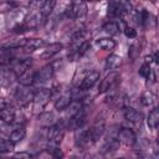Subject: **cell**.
I'll return each mask as SVG.
<instances>
[{"instance_id":"1","label":"cell","mask_w":159,"mask_h":159,"mask_svg":"<svg viewBox=\"0 0 159 159\" xmlns=\"http://www.w3.org/2000/svg\"><path fill=\"white\" fill-rule=\"evenodd\" d=\"M46 138H47V142H48V145H47L48 150L58 148L60 143H61V140L63 138V129H62V127L58 125V124H55V123L52 125L47 127Z\"/></svg>"},{"instance_id":"2","label":"cell","mask_w":159,"mask_h":159,"mask_svg":"<svg viewBox=\"0 0 159 159\" xmlns=\"http://www.w3.org/2000/svg\"><path fill=\"white\" fill-rule=\"evenodd\" d=\"M75 144L78 149L81 150H86L88 147H91L93 143L92 138H91V134H89V130L88 129H83L82 127L76 129V133H75Z\"/></svg>"},{"instance_id":"3","label":"cell","mask_w":159,"mask_h":159,"mask_svg":"<svg viewBox=\"0 0 159 159\" xmlns=\"http://www.w3.org/2000/svg\"><path fill=\"white\" fill-rule=\"evenodd\" d=\"M119 78H120L119 72H117V71L109 72V73L102 80V82H101V84H99V88H98L99 93H106V92L113 89V88L116 87V84L119 82Z\"/></svg>"},{"instance_id":"4","label":"cell","mask_w":159,"mask_h":159,"mask_svg":"<svg viewBox=\"0 0 159 159\" xmlns=\"http://www.w3.org/2000/svg\"><path fill=\"white\" fill-rule=\"evenodd\" d=\"M68 12L75 19H82L87 14V5L83 0H73L72 5L68 9Z\"/></svg>"},{"instance_id":"5","label":"cell","mask_w":159,"mask_h":159,"mask_svg":"<svg viewBox=\"0 0 159 159\" xmlns=\"http://www.w3.org/2000/svg\"><path fill=\"white\" fill-rule=\"evenodd\" d=\"M51 98V89L48 88H41L34 94V103L36 108H43Z\"/></svg>"},{"instance_id":"6","label":"cell","mask_w":159,"mask_h":159,"mask_svg":"<svg viewBox=\"0 0 159 159\" xmlns=\"http://www.w3.org/2000/svg\"><path fill=\"white\" fill-rule=\"evenodd\" d=\"M98 78H99V72H98V71H91V72H88V73L82 78V81H81V83H80V86H78V88H80L81 91H87V89L92 88V87L97 83Z\"/></svg>"},{"instance_id":"7","label":"cell","mask_w":159,"mask_h":159,"mask_svg":"<svg viewBox=\"0 0 159 159\" xmlns=\"http://www.w3.org/2000/svg\"><path fill=\"white\" fill-rule=\"evenodd\" d=\"M43 16L41 15V12H35V14H31V15H26L25 20H24V26L27 30H32V29H37L42 21H43Z\"/></svg>"},{"instance_id":"8","label":"cell","mask_w":159,"mask_h":159,"mask_svg":"<svg viewBox=\"0 0 159 159\" xmlns=\"http://www.w3.org/2000/svg\"><path fill=\"white\" fill-rule=\"evenodd\" d=\"M117 137H118L119 142L124 143L125 145H134L137 143V135L129 128H120L118 130V135Z\"/></svg>"},{"instance_id":"9","label":"cell","mask_w":159,"mask_h":159,"mask_svg":"<svg viewBox=\"0 0 159 159\" xmlns=\"http://www.w3.org/2000/svg\"><path fill=\"white\" fill-rule=\"evenodd\" d=\"M24 88H19L15 93V97L17 99V102L21 106H27L32 99H34V92L31 89H29L26 86H22Z\"/></svg>"},{"instance_id":"10","label":"cell","mask_w":159,"mask_h":159,"mask_svg":"<svg viewBox=\"0 0 159 159\" xmlns=\"http://www.w3.org/2000/svg\"><path fill=\"white\" fill-rule=\"evenodd\" d=\"M84 122H86V114H84L83 109H81L77 114H75L73 117L68 118V124H67V127H68V129H71V130H76V129L81 128V127H83Z\"/></svg>"},{"instance_id":"11","label":"cell","mask_w":159,"mask_h":159,"mask_svg":"<svg viewBox=\"0 0 159 159\" xmlns=\"http://www.w3.org/2000/svg\"><path fill=\"white\" fill-rule=\"evenodd\" d=\"M53 65H46L35 73V82H46L53 76Z\"/></svg>"},{"instance_id":"12","label":"cell","mask_w":159,"mask_h":159,"mask_svg":"<svg viewBox=\"0 0 159 159\" xmlns=\"http://www.w3.org/2000/svg\"><path fill=\"white\" fill-rule=\"evenodd\" d=\"M62 48H63V45L61 42H53V43H50V45L45 46L40 56L42 58H51L52 56H55L56 53H58Z\"/></svg>"},{"instance_id":"13","label":"cell","mask_w":159,"mask_h":159,"mask_svg":"<svg viewBox=\"0 0 159 159\" xmlns=\"http://www.w3.org/2000/svg\"><path fill=\"white\" fill-rule=\"evenodd\" d=\"M31 63H32L31 58H24V60H20V61H17V62L14 65L11 72L17 77V76H20L21 73H24V72H26L27 70H30V68H31Z\"/></svg>"},{"instance_id":"14","label":"cell","mask_w":159,"mask_h":159,"mask_svg":"<svg viewBox=\"0 0 159 159\" xmlns=\"http://www.w3.org/2000/svg\"><path fill=\"white\" fill-rule=\"evenodd\" d=\"M71 101H72V93H71V91H67V92L62 93V94L56 99V102H55V108H56L57 111H65L66 107L71 103Z\"/></svg>"},{"instance_id":"15","label":"cell","mask_w":159,"mask_h":159,"mask_svg":"<svg viewBox=\"0 0 159 159\" xmlns=\"http://www.w3.org/2000/svg\"><path fill=\"white\" fill-rule=\"evenodd\" d=\"M35 71H32L31 68L27 70L26 72L21 73L20 76H17V81L20 83V86H26V87H30L34 82H35Z\"/></svg>"},{"instance_id":"16","label":"cell","mask_w":159,"mask_h":159,"mask_svg":"<svg viewBox=\"0 0 159 159\" xmlns=\"http://www.w3.org/2000/svg\"><path fill=\"white\" fill-rule=\"evenodd\" d=\"M104 129H106V127H104V123H103V122H97L94 125H92V127L88 129L93 143H96V142L99 140V138H101V137L103 135V133H104Z\"/></svg>"},{"instance_id":"17","label":"cell","mask_w":159,"mask_h":159,"mask_svg":"<svg viewBox=\"0 0 159 159\" xmlns=\"http://www.w3.org/2000/svg\"><path fill=\"white\" fill-rule=\"evenodd\" d=\"M15 113H16L15 108L9 104L7 107H5L4 109L0 111V120H2L6 124L12 123L14 122V118H15Z\"/></svg>"},{"instance_id":"18","label":"cell","mask_w":159,"mask_h":159,"mask_svg":"<svg viewBox=\"0 0 159 159\" xmlns=\"http://www.w3.org/2000/svg\"><path fill=\"white\" fill-rule=\"evenodd\" d=\"M124 118L128 122H130V123H140L142 114L137 109H134L132 107H125V109H124Z\"/></svg>"},{"instance_id":"19","label":"cell","mask_w":159,"mask_h":159,"mask_svg":"<svg viewBox=\"0 0 159 159\" xmlns=\"http://www.w3.org/2000/svg\"><path fill=\"white\" fill-rule=\"evenodd\" d=\"M119 139L118 137H109L108 139H106L104 144H103V148H102V152L103 153H109V152H116L118 148H119Z\"/></svg>"},{"instance_id":"20","label":"cell","mask_w":159,"mask_h":159,"mask_svg":"<svg viewBox=\"0 0 159 159\" xmlns=\"http://www.w3.org/2000/svg\"><path fill=\"white\" fill-rule=\"evenodd\" d=\"M120 65H122V58H120V56H118L116 53L109 55L106 60V68L107 70H116Z\"/></svg>"},{"instance_id":"21","label":"cell","mask_w":159,"mask_h":159,"mask_svg":"<svg viewBox=\"0 0 159 159\" xmlns=\"http://www.w3.org/2000/svg\"><path fill=\"white\" fill-rule=\"evenodd\" d=\"M43 46H45V40L42 39H27L24 48H26V51H35Z\"/></svg>"},{"instance_id":"22","label":"cell","mask_w":159,"mask_h":159,"mask_svg":"<svg viewBox=\"0 0 159 159\" xmlns=\"http://www.w3.org/2000/svg\"><path fill=\"white\" fill-rule=\"evenodd\" d=\"M147 123H148V127H149L150 129H153V130L157 129V127H158V124H159V111H158V108H153V109L149 112Z\"/></svg>"},{"instance_id":"23","label":"cell","mask_w":159,"mask_h":159,"mask_svg":"<svg viewBox=\"0 0 159 159\" xmlns=\"http://www.w3.org/2000/svg\"><path fill=\"white\" fill-rule=\"evenodd\" d=\"M108 15L112 16V17L123 16L120 1H111V2H109V5H108Z\"/></svg>"},{"instance_id":"24","label":"cell","mask_w":159,"mask_h":159,"mask_svg":"<svg viewBox=\"0 0 159 159\" xmlns=\"http://www.w3.org/2000/svg\"><path fill=\"white\" fill-rule=\"evenodd\" d=\"M81 109H82V103H81L80 101H71V103L66 107L65 111H66L67 117L71 118V117H73L75 114H77Z\"/></svg>"},{"instance_id":"25","label":"cell","mask_w":159,"mask_h":159,"mask_svg":"<svg viewBox=\"0 0 159 159\" xmlns=\"http://www.w3.org/2000/svg\"><path fill=\"white\" fill-rule=\"evenodd\" d=\"M25 135H26V130H25V128H24V127H19V128L14 129V130L10 133L9 139L15 144V143L21 142V140L25 138Z\"/></svg>"},{"instance_id":"26","label":"cell","mask_w":159,"mask_h":159,"mask_svg":"<svg viewBox=\"0 0 159 159\" xmlns=\"http://www.w3.org/2000/svg\"><path fill=\"white\" fill-rule=\"evenodd\" d=\"M103 31L107 34V35H109V36H116V35H118L119 34V25L117 24V22H114V21H108V22H106L104 25H103Z\"/></svg>"},{"instance_id":"27","label":"cell","mask_w":159,"mask_h":159,"mask_svg":"<svg viewBox=\"0 0 159 159\" xmlns=\"http://www.w3.org/2000/svg\"><path fill=\"white\" fill-rule=\"evenodd\" d=\"M39 120H40L42 127L47 128V127H50V125H52L55 123V116H53L52 112H43V113L40 114Z\"/></svg>"},{"instance_id":"28","label":"cell","mask_w":159,"mask_h":159,"mask_svg":"<svg viewBox=\"0 0 159 159\" xmlns=\"http://www.w3.org/2000/svg\"><path fill=\"white\" fill-rule=\"evenodd\" d=\"M55 6H56V0H46V2L43 4V6L40 9L41 15L46 19L47 16H50V15H51V12L53 11Z\"/></svg>"},{"instance_id":"29","label":"cell","mask_w":159,"mask_h":159,"mask_svg":"<svg viewBox=\"0 0 159 159\" xmlns=\"http://www.w3.org/2000/svg\"><path fill=\"white\" fill-rule=\"evenodd\" d=\"M97 46L101 47L102 50H113L116 47V42L109 37H103L97 40Z\"/></svg>"},{"instance_id":"30","label":"cell","mask_w":159,"mask_h":159,"mask_svg":"<svg viewBox=\"0 0 159 159\" xmlns=\"http://www.w3.org/2000/svg\"><path fill=\"white\" fill-rule=\"evenodd\" d=\"M27 39H19V40H11L9 41L7 43H5L2 46L4 50H15V48H20V47H24L25 43H26Z\"/></svg>"},{"instance_id":"31","label":"cell","mask_w":159,"mask_h":159,"mask_svg":"<svg viewBox=\"0 0 159 159\" xmlns=\"http://www.w3.org/2000/svg\"><path fill=\"white\" fill-rule=\"evenodd\" d=\"M140 103L145 107H149V106H153L154 103V94L150 92V91H145L142 93L140 96Z\"/></svg>"},{"instance_id":"32","label":"cell","mask_w":159,"mask_h":159,"mask_svg":"<svg viewBox=\"0 0 159 159\" xmlns=\"http://www.w3.org/2000/svg\"><path fill=\"white\" fill-rule=\"evenodd\" d=\"M14 149V143L10 139H4L0 138V153L5 154V153H10Z\"/></svg>"},{"instance_id":"33","label":"cell","mask_w":159,"mask_h":159,"mask_svg":"<svg viewBox=\"0 0 159 159\" xmlns=\"http://www.w3.org/2000/svg\"><path fill=\"white\" fill-rule=\"evenodd\" d=\"M140 55V46L138 43H133L129 46V51H128V56L130 60H137Z\"/></svg>"},{"instance_id":"34","label":"cell","mask_w":159,"mask_h":159,"mask_svg":"<svg viewBox=\"0 0 159 159\" xmlns=\"http://www.w3.org/2000/svg\"><path fill=\"white\" fill-rule=\"evenodd\" d=\"M139 75L142 76V77H144V78H147V80H149L150 78V76H152V68H150V65L149 63H143L142 66H140V68H139Z\"/></svg>"},{"instance_id":"35","label":"cell","mask_w":159,"mask_h":159,"mask_svg":"<svg viewBox=\"0 0 159 159\" xmlns=\"http://www.w3.org/2000/svg\"><path fill=\"white\" fill-rule=\"evenodd\" d=\"M45 2L46 0H30V7L34 10H40Z\"/></svg>"},{"instance_id":"36","label":"cell","mask_w":159,"mask_h":159,"mask_svg":"<svg viewBox=\"0 0 159 159\" xmlns=\"http://www.w3.org/2000/svg\"><path fill=\"white\" fill-rule=\"evenodd\" d=\"M123 31H124V35H125L128 39H134V37L137 36V31H135L133 27H130V26H125Z\"/></svg>"},{"instance_id":"37","label":"cell","mask_w":159,"mask_h":159,"mask_svg":"<svg viewBox=\"0 0 159 159\" xmlns=\"http://www.w3.org/2000/svg\"><path fill=\"white\" fill-rule=\"evenodd\" d=\"M14 157H15V158H25V159H30L32 155H31L29 152H19V153H15Z\"/></svg>"},{"instance_id":"38","label":"cell","mask_w":159,"mask_h":159,"mask_svg":"<svg viewBox=\"0 0 159 159\" xmlns=\"http://www.w3.org/2000/svg\"><path fill=\"white\" fill-rule=\"evenodd\" d=\"M9 104H10V103L7 102V99H6V98H0V111H1V109H4L5 107H7Z\"/></svg>"},{"instance_id":"39","label":"cell","mask_w":159,"mask_h":159,"mask_svg":"<svg viewBox=\"0 0 159 159\" xmlns=\"http://www.w3.org/2000/svg\"><path fill=\"white\" fill-rule=\"evenodd\" d=\"M89 1H99V0H89Z\"/></svg>"}]
</instances>
